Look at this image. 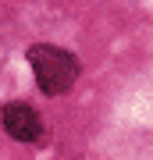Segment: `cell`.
<instances>
[{
    "mask_svg": "<svg viewBox=\"0 0 153 160\" xmlns=\"http://www.w3.org/2000/svg\"><path fill=\"white\" fill-rule=\"evenodd\" d=\"M28 64L36 71V82L46 96H61V92L71 89V82L79 78V61L71 57L68 50L61 46H50V43H36L28 50Z\"/></svg>",
    "mask_w": 153,
    "mask_h": 160,
    "instance_id": "1",
    "label": "cell"
},
{
    "mask_svg": "<svg viewBox=\"0 0 153 160\" xmlns=\"http://www.w3.org/2000/svg\"><path fill=\"white\" fill-rule=\"evenodd\" d=\"M0 121H4L7 135L18 139V142H36L39 139V118H36V110L28 107V103H7L4 114H0Z\"/></svg>",
    "mask_w": 153,
    "mask_h": 160,
    "instance_id": "2",
    "label": "cell"
}]
</instances>
